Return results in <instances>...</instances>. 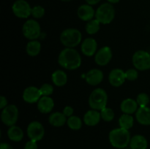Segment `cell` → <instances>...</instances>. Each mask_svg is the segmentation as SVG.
Masks as SVG:
<instances>
[{
	"mask_svg": "<svg viewBox=\"0 0 150 149\" xmlns=\"http://www.w3.org/2000/svg\"><path fill=\"white\" fill-rule=\"evenodd\" d=\"M67 124L69 128L73 130H79L82 127V121L79 116L72 115L67 118Z\"/></svg>",
	"mask_w": 150,
	"mask_h": 149,
	"instance_id": "obj_28",
	"label": "cell"
},
{
	"mask_svg": "<svg viewBox=\"0 0 150 149\" xmlns=\"http://www.w3.org/2000/svg\"><path fill=\"white\" fill-rule=\"evenodd\" d=\"M27 135L31 140L34 141H40L42 140L45 134V129L39 121H32L27 127Z\"/></svg>",
	"mask_w": 150,
	"mask_h": 149,
	"instance_id": "obj_10",
	"label": "cell"
},
{
	"mask_svg": "<svg viewBox=\"0 0 150 149\" xmlns=\"http://www.w3.org/2000/svg\"><path fill=\"white\" fill-rule=\"evenodd\" d=\"M103 80V73L98 69H92L86 74V81L91 86H97Z\"/></svg>",
	"mask_w": 150,
	"mask_h": 149,
	"instance_id": "obj_15",
	"label": "cell"
},
{
	"mask_svg": "<svg viewBox=\"0 0 150 149\" xmlns=\"http://www.w3.org/2000/svg\"><path fill=\"white\" fill-rule=\"evenodd\" d=\"M129 145L130 149H146L148 147V142L144 136L136 134L131 137Z\"/></svg>",
	"mask_w": 150,
	"mask_h": 149,
	"instance_id": "obj_21",
	"label": "cell"
},
{
	"mask_svg": "<svg viewBox=\"0 0 150 149\" xmlns=\"http://www.w3.org/2000/svg\"><path fill=\"white\" fill-rule=\"evenodd\" d=\"M24 149H38L37 142L30 140L25 144Z\"/></svg>",
	"mask_w": 150,
	"mask_h": 149,
	"instance_id": "obj_34",
	"label": "cell"
},
{
	"mask_svg": "<svg viewBox=\"0 0 150 149\" xmlns=\"http://www.w3.org/2000/svg\"><path fill=\"white\" fill-rule=\"evenodd\" d=\"M108 95L104 89L98 88L92 91L89 98V105L92 110H101L106 107Z\"/></svg>",
	"mask_w": 150,
	"mask_h": 149,
	"instance_id": "obj_4",
	"label": "cell"
},
{
	"mask_svg": "<svg viewBox=\"0 0 150 149\" xmlns=\"http://www.w3.org/2000/svg\"><path fill=\"white\" fill-rule=\"evenodd\" d=\"M67 121V117L64 115V114L59 112H54L48 118L50 124L55 127H63L66 124Z\"/></svg>",
	"mask_w": 150,
	"mask_h": 149,
	"instance_id": "obj_22",
	"label": "cell"
},
{
	"mask_svg": "<svg viewBox=\"0 0 150 149\" xmlns=\"http://www.w3.org/2000/svg\"><path fill=\"white\" fill-rule=\"evenodd\" d=\"M126 80L125 72L121 69H114L111 70L108 75V81L114 87H120Z\"/></svg>",
	"mask_w": 150,
	"mask_h": 149,
	"instance_id": "obj_12",
	"label": "cell"
},
{
	"mask_svg": "<svg viewBox=\"0 0 150 149\" xmlns=\"http://www.w3.org/2000/svg\"><path fill=\"white\" fill-rule=\"evenodd\" d=\"M81 49L83 55L86 56H92L98 49V43L93 38H86L82 42Z\"/></svg>",
	"mask_w": 150,
	"mask_h": 149,
	"instance_id": "obj_14",
	"label": "cell"
},
{
	"mask_svg": "<svg viewBox=\"0 0 150 149\" xmlns=\"http://www.w3.org/2000/svg\"><path fill=\"white\" fill-rule=\"evenodd\" d=\"M78 16L79 18L84 21H89L92 20L95 16V11L89 4H82L79 7L77 11Z\"/></svg>",
	"mask_w": 150,
	"mask_h": 149,
	"instance_id": "obj_16",
	"label": "cell"
},
{
	"mask_svg": "<svg viewBox=\"0 0 150 149\" xmlns=\"http://www.w3.org/2000/svg\"><path fill=\"white\" fill-rule=\"evenodd\" d=\"M136 118L138 122L142 125H150V108L139 107L136 112Z\"/></svg>",
	"mask_w": 150,
	"mask_h": 149,
	"instance_id": "obj_17",
	"label": "cell"
},
{
	"mask_svg": "<svg viewBox=\"0 0 150 149\" xmlns=\"http://www.w3.org/2000/svg\"><path fill=\"white\" fill-rule=\"evenodd\" d=\"M0 149H13V148L8 143H1L0 144Z\"/></svg>",
	"mask_w": 150,
	"mask_h": 149,
	"instance_id": "obj_37",
	"label": "cell"
},
{
	"mask_svg": "<svg viewBox=\"0 0 150 149\" xmlns=\"http://www.w3.org/2000/svg\"><path fill=\"white\" fill-rule=\"evenodd\" d=\"M136 102L139 107L148 106L150 102L149 95L146 93H140L136 97Z\"/></svg>",
	"mask_w": 150,
	"mask_h": 149,
	"instance_id": "obj_30",
	"label": "cell"
},
{
	"mask_svg": "<svg viewBox=\"0 0 150 149\" xmlns=\"http://www.w3.org/2000/svg\"><path fill=\"white\" fill-rule=\"evenodd\" d=\"M110 143L111 145L117 148H125L130 142V134L128 130L122 128L114 129L109 133Z\"/></svg>",
	"mask_w": 150,
	"mask_h": 149,
	"instance_id": "obj_2",
	"label": "cell"
},
{
	"mask_svg": "<svg viewBox=\"0 0 150 149\" xmlns=\"http://www.w3.org/2000/svg\"><path fill=\"white\" fill-rule=\"evenodd\" d=\"M61 1H70L71 0H61Z\"/></svg>",
	"mask_w": 150,
	"mask_h": 149,
	"instance_id": "obj_40",
	"label": "cell"
},
{
	"mask_svg": "<svg viewBox=\"0 0 150 149\" xmlns=\"http://www.w3.org/2000/svg\"><path fill=\"white\" fill-rule=\"evenodd\" d=\"M26 53L30 56H36L41 51V44L38 40H31L26 45Z\"/></svg>",
	"mask_w": 150,
	"mask_h": 149,
	"instance_id": "obj_25",
	"label": "cell"
},
{
	"mask_svg": "<svg viewBox=\"0 0 150 149\" xmlns=\"http://www.w3.org/2000/svg\"><path fill=\"white\" fill-rule=\"evenodd\" d=\"M22 32L25 37L31 40H35L40 36V25L37 20L30 19L26 20L23 25Z\"/></svg>",
	"mask_w": 150,
	"mask_h": 149,
	"instance_id": "obj_6",
	"label": "cell"
},
{
	"mask_svg": "<svg viewBox=\"0 0 150 149\" xmlns=\"http://www.w3.org/2000/svg\"><path fill=\"white\" fill-rule=\"evenodd\" d=\"M100 115L101 118L104 121H107V122H110V121H111L114 118L115 114H114V110L111 108L105 107V108H104L103 109L100 110Z\"/></svg>",
	"mask_w": 150,
	"mask_h": 149,
	"instance_id": "obj_29",
	"label": "cell"
},
{
	"mask_svg": "<svg viewBox=\"0 0 150 149\" xmlns=\"http://www.w3.org/2000/svg\"><path fill=\"white\" fill-rule=\"evenodd\" d=\"M139 105L135 99H131V98H127V99H124L120 105V109L122 112L125 114H131L136 112V111L139 109Z\"/></svg>",
	"mask_w": 150,
	"mask_h": 149,
	"instance_id": "obj_20",
	"label": "cell"
},
{
	"mask_svg": "<svg viewBox=\"0 0 150 149\" xmlns=\"http://www.w3.org/2000/svg\"><path fill=\"white\" fill-rule=\"evenodd\" d=\"M42 97L40 89L35 86H29L23 92V99L26 102L33 104L38 102Z\"/></svg>",
	"mask_w": 150,
	"mask_h": 149,
	"instance_id": "obj_13",
	"label": "cell"
},
{
	"mask_svg": "<svg viewBox=\"0 0 150 149\" xmlns=\"http://www.w3.org/2000/svg\"><path fill=\"white\" fill-rule=\"evenodd\" d=\"M134 124V118L130 114L124 113L119 118V124L120 128L129 130L133 127Z\"/></svg>",
	"mask_w": 150,
	"mask_h": 149,
	"instance_id": "obj_26",
	"label": "cell"
},
{
	"mask_svg": "<svg viewBox=\"0 0 150 149\" xmlns=\"http://www.w3.org/2000/svg\"><path fill=\"white\" fill-rule=\"evenodd\" d=\"M58 62L62 67L66 70H74L80 67L81 57L80 53L74 48H66L59 55Z\"/></svg>",
	"mask_w": 150,
	"mask_h": 149,
	"instance_id": "obj_1",
	"label": "cell"
},
{
	"mask_svg": "<svg viewBox=\"0 0 150 149\" xmlns=\"http://www.w3.org/2000/svg\"><path fill=\"white\" fill-rule=\"evenodd\" d=\"M73 112H74V110H73V108H72V107L66 106L65 108L63 109L62 112L64 114V115H65L66 117L69 118V117H70L73 115Z\"/></svg>",
	"mask_w": 150,
	"mask_h": 149,
	"instance_id": "obj_35",
	"label": "cell"
},
{
	"mask_svg": "<svg viewBox=\"0 0 150 149\" xmlns=\"http://www.w3.org/2000/svg\"><path fill=\"white\" fill-rule=\"evenodd\" d=\"M7 136L12 141L19 142L23 139V131L19 127L15 125L12 126V127H10L7 131Z\"/></svg>",
	"mask_w": 150,
	"mask_h": 149,
	"instance_id": "obj_24",
	"label": "cell"
},
{
	"mask_svg": "<svg viewBox=\"0 0 150 149\" xmlns=\"http://www.w3.org/2000/svg\"><path fill=\"white\" fill-rule=\"evenodd\" d=\"M107 1L111 4H115V3H118L120 0H107Z\"/></svg>",
	"mask_w": 150,
	"mask_h": 149,
	"instance_id": "obj_39",
	"label": "cell"
},
{
	"mask_svg": "<svg viewBox=\"0 0 150 149\" xmlns=\"http://www.w3.org/2000/svg\"><path fill=\"white\" fill-rule=\"evenodd\" d=\"M86 1L88 4L89 5H95V4H97L98 2H99L100 0H85Z\"/></svg>",
	"mask_w": 150,
	"mask_h": 149,
	"instance_id": "obj_38",
	"label": "cell"
},
{
	"mask_svg": "<svg viewBox=\"0 0 150 149\" xmlns=\"http://www.w3.org/2000/svg\"><path fill=\"white\" fill-rule=\"evenodd\" d=\"M100 27V23L95 18L88 21L86 24L85 29H86V32L89 34H95L99 32Z\"/></svg>",
	"mask_w": 150,
	"mask_h": 149,
	"instance_id": "obj_27",
	"label": "cell"
},
{
	"mask_svg": "<svg viewBox=\"0 0 150 149\" xmlns=\"http://www.w3.org/2000/svg\"><path fill=\"white\" fill-rule=\"evenodd\" d=\"M7 106V100L5 96H0V109L3 110L4 108Z\"/></svg>",
	"mask_w": 150,
	"mask_h": 149,
	"instance_id": "obj_36",
	"label": "cell"
},
{
	"mask_svg": "<svg viewBox=\"0 0 150 149\" xmlns=\"http://www.w3.org/2000/svg\"><path fill=\"white\" fill-rule=\"evenodd\" d=\"M40 91L42 96H49L54 92V87L49 83H44L40 88Z\"/></svg>",
	"mask_w": 150,
	"mask_h": 149,
	"instance_id": "obj_31",
	"label": "cell"
},
{
	"mask_svg": "<svg viewBox=\"0 0 150 149\" xmlns=\"http://www.w3.org/2000/svg\"><path fill=\"white\" fill-rule=\"evenodd\" d=\"M18 118V109L15 105H7L2 110L1 120L7 127H12L16 124Z\"/></svg>",
	"mask_w": 150,
	"mask_h": 149,
	"instance_id": "obj_8",
	"label": "cell"
},
{
	"mask_svg": "<svg viewBox=\"0 0 150 149\" xmlns=\"http://www.w3.org/2000/svg\"><path fill=\"white\" fill-rule=\"evenodd\" d=\"M133 64L135 68L141 71L150 69V54L146 51L140 50L133 54Z\"/></svg>",
	"mask_w": 150,
	"mask_h": 149,
	"instance_id": "obj_7",
	"label": "cell"
},
{
	"mask_svg": "<svg viewBox=\"0 0 150 149\" xmlns=\"http://www.w3.org/2000/svg\"><path fill=\"white\" fill-rule=\"evenodd\" d=\"M115 17V10L111 3L101 4L95 12V18L102 24H109Z\"/></svg>",
	"mask_w": 150,
	"mask_h": 149,
	"instance_id": "obj_5",
	"label": "cell"
},
{
	"mask_svg": "<svg viewBox=\"0 0 150 149\" xmlns=\"http://www.w3.org/2000/svg\"><path fill=\"white\" fill-rule=\"evenodd\" d=\"M125 77L126 79L130 81H134V80H137L138 77H139V73H138L137 70L135 69H129L127 71H125Z\"/></svg>",
	"mask_w": 150,
	"mask_h": 149,
	"instance_id": "obj_33",
	"label": "cell"
},
{
	"mask_svg": "<svg viewBox=\"0 0 150 149\" xmlns=\"http://www.w3.org/2000/svg\"><path fill=\"white\" fill-rule=\"evenodd\" d=\"M112 58V51L108 46L101 48L96 53L95 56V61L98 65L105 66L111 61Z\"/></svg>",
	"mask_w": 150,
	"mask_h": 149,
	"instance_id": "obj_11",
	"label": "cell"
},
{
	"mask_svg": "<svg viewBox=\"0 0 150 149\" xmlns=\"http://www.w3.org/2000/svg\"><path fill=\"white\" fill-rule=\"evenodd\" d=\"M31 15L35 18H41L45 15V9L40 5L35 6L32 8Z\"/></svg>",
	"mask_w": 150,
	"mask_h": 149,
	"instance_id": "obj_32",
	"label": "cell"
},
{
	"mask_svg": "<svg viewBox=\"0 0 150 149\" xmlns=\"http://www.w3.org/2000/svg\"><path fill=\"white\" fill-rule=\"evenodd\" d=\"M15 15L20 18H27L32 13V7L25 0H16L12 6Z\"/></svg>",
	"mask_w": 150,
	"mask_h": 149,
	"instance_id": "obj_9",
	"label": "cell"
},
{
	"mask_svg": "<svg viewBox=\"0 0 150 149\" xmlns=\"http://www.w3.org/2000/svg\"><path fill=\"white\" fill-rule=\"evenodd\" d=\"M100 112L96 110H91L85 113L83 116V121L86 125L89 127H94L100 122Z\"/></svg>",
	"mask_w": 150,
	"mask_h": 149,
	"instance_id": "obj_19",
	"label": "cell"
},
{
	"mask_svg": "<svg viewBox=\"0 0 150 149\" xmlns=\"http://www.w3.org/2000/svg\"><path fill=\"white\" fill-rule=\"evenodd\" d=\"M81 39L82 34L80 31L73 28L65 29L60 35V41L66 48H75L81 43Z\"/></svg>",
	"mask_w": 150,
	"mask_h": 149,
	"instance_id": "obj_3",
	"label": "cell"
},
{
	"mask_svg": "<svg viewBox=\"0 0 150 149\" xmlns=\"http://www.w3.org/2000/svg\"><path fill=\"white\" fill-rule=\"evenodd\" d=\"M51 79L55 86L61 87L64 86L67 82V76L62 70H56L51 75Z\"/></svg>",
	"mask_w": 150,
	"mask_h": 149,
	"instance_id": "obj_23",
	"label": "cell"
},
{
	"mask_svg": "<svg viewBox=\"0 0 150 149\" xmlns=\"http://www.w3.org/2000/svg\"><path fill=\"white\" fill-rule=\"evenodd\" d=\"M54 107V102L50 96H42L38 102V109L42 113L51 112Z\"/></svg>",
	"mask_w": 150,
	"mask_h": 149,
	"instance_id": "obj_18",
	"label": "cell"
}]
</instances>
